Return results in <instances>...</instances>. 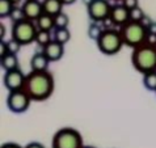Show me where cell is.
I'll return each instance as SVG.
<instances>
[{"mask_svg":"<svg viewBox=\"0 0 156 148\" xmlns=\"http://www.w3.org/2000/svg\"><path fill=\"white\" fill-rule=\"evenodd\" d=\"M55 81L53 73L49 71L43 72H33L30 71L27 75L24 84V90L30 97L32 101H45L54 92Z\"/></svg>","mask_w":156,"mask_h":148,"instance_id":"1","label":"cell"},{"mask_svg":"<svg viewBox=\"0 0 156 148\" xmlns=\"http://www.w3.org/2000/svg\"><path fill=\"white\" fill-rule=\"evenodd\" d=\"M131 63L133 67L142 75L156 71V45L144 43L134 49L131 54Z\"/></svg>","mask_w":156,"mask_h":148,"instance_id":"2","label":"cell"},{"mask_svg":"<svg viewBox=\"0 0 156 148\" xmlns=\"http://www.w3.org/2000/svg\"><path fill=\"white\" fill-rule=\"evenodd\" d=\"M119 33L122 36L123 43L131 49H136L142 45H144L148 37V30L142 23L129 21L122 28H119Z\"/></svg>","mask_w":156,"mask_h":148,"instance_id":"3","label":"cell"},{"mask_svg":"<svg viewBox=\"0 0 156 148\" xmlns=\"http://www.w3.org/2000/svg\"><path fill=\"white\" fill-rule=\"evenodd\" d=\"M97 49L100 53L105 55H115L118 54L122 46L125 45L119 29H104L102 34L97 40Z\"/></svg>","mask_w":156,"mask_h":148,"instance_id":"4","label":"cell"},{"mask_svg":"<svg viewBox=\"0 0 156 148\" xmlns=\"http://www.w3.org/2000/svg\"><path fill=\"white\" fill-rule=\"evenodd\" d=\"M83 136L76 129L63 127L55 132L53 148H83Z\"/></svg>","mask_w":156,"mask_h":148,"instance_id":"5","label":"cell"},{"mask_svg":"<svg viewBox=\"0 0 156 148\" xmlns=\"http://www.w3.org/2000/svg\"><path fill=\"white\" fill-rule=\"evenodd\" d=\"M37 32H38V28L34 24V21L25 19L12 25L11 34L15 41L19 42L21 46H24V45H29V43L36 41Z\"/></svg>","mask_w":156,"mask_h":148,"instance_id":"6","label":"cell"},{"mask_svg":"<svg viewBox=\"0 0 156 148\" xmlns=\"http://www.w3.org/2000/svg\"><path fill=\"white\" fill-rule=\"evenodd\" d=\"M32 100L24 89L9 92L7 96V107L15 114H23L29 109Z\"/></svg>","mask_w":156,"mask_h":148,"instance_id":"7","label":"cell"},{"mask_svg":"<svg viewBox=\"0 0 156 148\" xmlns=\"http://www.w3.org/2000/svg\"><path fill=\"white\" fill-rule=\"evenodd\" d=\"M110 11H112V4L109 0H92L87 5L88 16L93 23L109 20Z\"/></svg>","mask_w":156,"mask_h":148,"instance_id":"8","label":"cell"},{"mask_svg":"<svg viewBox=\"0 0 156 148\" xmlns=\"http://www.w3.org/2000/svg\"><path fill=\"white\" fill-rule=\"evenodd\" d=\"M25 79H27V75H24L23 71L20 68H17L4 73L3 84L9 92H15V90H20L24 88Z\"/></svg>","mask_w":156,"mask_h":148,"instance_id":"9","label":"cell"},{"mask_svg":"<svg viewBox=\"0 0 156 148\" xmlns=\"http://www.w3.org/2000/svg\"><path fill=\"white\" fill-rule=\"evenodd\" d=\"M109 21L113 25H115V26L122 28L125 24H127L130 21V11L122 3L114 4V5H112Z\"/></svg>","mask_w":156,"mask_h":148,"instance_id":"10","label":"cell"},{"mask_svg":"<svg viewBox=\"0 0 156 148\" xmlns=\"http://www.w3.org/2000/svg\"><path fill=\"white\" fill-rule=\"evenodd\" d=\"M21 7H23V11L27 20L37 21L43 15L42 2H40V0H25Z\"/></svg>","mask_w":156,"mask_h":148,"instance_id":"11","label":"cell"},{"mask_svg":"<svg viewBox=\"0 0 156 148\" xmlns=\"http://www.w3.org/2000/svg\"><path fill=\"white\" fill-rule=\"evenodd\" d=\"M42 51H43V54L47 56V59H49L50 62H58L64 55V45L53 40L49 45L43 47Z\"/></svg>","mask_w":156,"mask_h":148,"instance_id":"12","label":"cell"},{"mask_svg":"<svg viewBox=\"0 0 156 148\" xmlns=\"http://www.w3.org/2000/svg\"><path fill=\"white\" fill-rule=\"evenodd\" d=\"M50 64V60L47 59V56L43 54V51L41 53H36L32 59H30V68H32L33 72H43L47 71Z\"/></svg>","mask_w":156,"mask_h":148,"instance_id":"13","label":"cell"},{"mask_svg":"<svg viewBox=\"0 0 156 148\" xmlns=\"http://www.w3.org/2000/svg\"><path fill=\"white\" fill-rule=\"evenodd\" d=\"M42 7H43V13L55 17L59 13H62L63 3L62 0H43Z\"/></svg>","mask_w":156,"mask_h":148,"instance_id":"14","label":"cell"},{"mask_svg":"<svg viewBox=\"0 0 156 148\" xmlns=\"http://www.w3.org/2000/svg\"><path fill=\"white\" fill-rule=\"evenodd\" d=\"M0 63H2V68L5 72L19 68V58L15 54H7L5 56L0 58Z\"/></svg>","mask_w":156,"mask_h":148,"instance_id":"15","label":"cell"},{"mask_svg":"<svg viewBox=\"0 0 156 148\" xmlns=\"http://www.w3.org/2000/svg\"><path fill=\"white\" fill-rule=\"evenodd\" d=\"M36 25L38 30H45V32H51L55 29V23H54V17L49 16L46 13H43L40 19L36 21Z\"/></svg>","mask_w":156,"mask_h":148,"instance_id":"16","label":"cell"},{"mask_svg":"<svg viewBox=\"0 0 156 148\" xmlns=\"http://www.w3.org/2000/svg\"><path fill=\"white\" fill-rule=\"evenodd\" d=\"M142 83L144 85L146 89L151 90V92H156V71L148 72L146 75H143Z\"/></svg>","mask_w":156,"mask_h":148,"instance_id":"17","label":"cell"},{"mask_svg":"<svg viewBox=\"0 0 156 148\" xmlns=\"http://www.w3.org/2000/svg\"><path fill=\"white\" fill-rule=\"evenodd\" d=\"M71 40V32L67 29H55L54 30V41H57L62 45H66V43Z\"/></svg>","mask_w":156,"mask_h":148,"instance_id":"18","label":"cell"},{"mask_svg":"<svg viewBox=\"0 0 156 148\" xmlns=\"http://www.w3.org/2000/svg\"><path fill=\"white\" fill-rule=\"evenodd\" d=\"M13 8H15V4L11 0H0V17L2 19L9 17Z\"/></svg>","mask_w":156,"mask_h":148,"instance_id":"19","label":"cell"},{"mask_svg":"<svg viewBox=\"0 0 156 148\" xmlns=\"http://www.w3.org/2000/svg\"><path fill=\"white\" fill-rule=\"evenodd\" d=\"M53 41L51 40V36H50V32H45V30H38L37 32V36H36V41L40 46H42V49L45 46H47L49 43Z\"/></svg>","mask_w":156,"mask_h":148,"instance_id":"20","label":"cell"},{"mask_svg":"<svg viewBox=\"0 0 156 148\" xmlns=\"http://www.w3.org/2000/svg\"><path fill=\"white\" fill-rule=\"evenodd\" d=\"M54 23H55V29H67L68 24H70V17L64 12H62V13H59L58 16L54 17Z\"/></svg>","mask_w":156,"mask_h":148,"instance_id":"21","label":"cell"},{"mask_svg":"<svg viewBox=\"0 0 156 148\" xmlns=\"http://www.w3.org/2000/svg\"><path fill=\"white\" fill-rule=\"evenodd\" d=\"M104 32V29L100 26V25L97 23H92V24H89V26H88V37L90 38V40H93V41H96L100 38V36Z\"/></svg>","mask_w":156,"mask_h":148,"instance_id":"22","label":"cell"},{"mask_svg":"<svg viewBox=\"0 0 156 148\" xmlns=\"http://www.w3.org/2000/svg\"><path fill=\"white\" fill-rule=\"evenodd\" d=\"M146 17V13L143 12L140 7H136L130 11V21H135V23H142L143 19Z\"/></svg>","mask_w":156,"mask_h":148,"instance_id":"23","label":"cell"},{"mask_svg":"<svg viewBox=\"0 0 156 148\" xmlns=\"http://www.w3.org/2000/svg\"><path fill=\"white\" fill-rule=\"evenodd\" d=\"M9 19L15 23H19L21 20H25V15H24V11H23V7H19V5H15L13 11H12V13L9 16Z\"/></svg>","mask_w":156,"mask_h":148,"instance_id":"24","label":"cell"},{"mask_svg":"<svg viewBox=\"0 0 156 148\" xmlns=\"http://www.w3.org/2000/svg\"><path fill=\"white\" fill-rule=\"evenodd\" d=\"M7 42V47H8V53L9 54H15L17 55L19 54V51L21 49V45L17 41H15L13 38H11L9 41H5Z\"/></svg>","mask_w":156,"mask_h":148,"instance_id":"25","label":"cell"},{"mask_svg":"<svg viewBox=\"0 0 156 148\" xmlns=\"http://www.w3.org/2000/svg\"><path fill=\"white\" fill-rule=\"evenodd\" d=\"M121 3H122L129 11H131V9H134V8L139 7V3H138V0H122Z\"/></svg>","mask_w":156,"mask_h":148,"instance_id":"26","label":"cell"},{"mask_svg":"<svg viewBox=\"0 0 156 148\" xmlns=\"http://www.w3.org/2000/svg\"><path fill=\"white\" fill-rule=\"evenodd\" d=\"M8 53V47H7V42L5 41H2L0 43V58H3V56H5Z\"/></svg>","mask_w":156,"mask_h":148,"instance_id":"27","label":"cell"},{"mask_svg":"<svg viewBox=\"0 0 156 148\" xmlns=\"http://www.w3.org/2000/svg\"><path fill=\"white\" fill-rule=\"evenodd\" d=\"M25 148H45V147L38 142H32V143H28V144L25 146Z\"/></svg>","mask_w":156,"mask_h":148,"instance_id":"28","label":"cell"},{"mask_svg":"<svg viewBox=\"0 0 156 148\" xmlns=\"http://www.w3.org/2000/svg\"><path fill=\"white\" fill-rule=\"evenodd\" d=\"M0 148H23V147L19 146L17 143H12V142H9V143H4V144L0 147Z\"/></svg>","mask_w":156,"mask_h":148,"instance_id":"29","label":"cell"},{"mask_svg":"<svg viewBox=\"0 0 156 148\" xmlns=\"http://www.w3.org/2000/svg\"><path fill=\"white\" fill-rule=\"evenodd\" d=\"M147 30H148V34H152V36H156V23H155V21L150 25L148 29H147Z\"/></svg>","mask_w":156,"mask_h":148,"instance_id":"30","label":"cell"},{"mask_svg":"<svg viewBox=\"0 0 156 148\" xmlns=\"http://www.w3.org/2000/svg\"><path fill=\"white\" fill-rule=\"evenodd\" d=\"M152 23H154V21L151 20V19H150V17L147 16V15H146V17H144V19H143V21H142V24L144 25V26H146L147 29H148V26H150V25L152 24Z\"/></svg>","mask_w":156,"mask_h":148,"instance_id":"31","label":"cell"},{"mask_svg":"<svg viewBox=\"0 0 156 148\" xmlns=\"http://www.w3.org/2000/svg\"><path fill=\"white\" fill-rule=\"evenodd\" d=\"M76 0H62V3H63V5H71V4H73Z\"/></svg>","mask_w":156,"mask_h":148,"instance_id":"32","label":"cell"},{"mask_svg":"<svg viewBox=\"0 0 156 148\" xmlns=\"http://www.w3.org/2000/svg\"><path fill=\"white\" fill-rule=\"evenodd\" d=\"M4 36H5V26L2 25V41H5L4 40Z\"/></svg>","mask_w":156,"mask_h":148,"instance_id":"33","label":"cell"},{"mask_svg":"<svg viewBox=\"0 0 156 148\" xmlns=\"http://www.w3.org/2000/svg\"><path fill=\"white\" fill-rule=\"evenodd\" d=\"M11 2H12V3H13V4H15V5H17V4H20L21 2H23V0H11Z\"/></svg>","mask_w":156,"mask_h":148,"instance_id":"34","label":"cell"},{"mask_svg":"<svg viewBox=\"0 0 156 148\" xmlns=\"http://www.w3.org/2000/svg\"><path fill=\"white\" fill-rule=\"evenodd\" d=\"M92 2V0H84V3H85V5H88V4Z\"/></svg>","mask_w":156,"mask_h":148,"instance_id":"35","label":"cell"},{"mask_svg":"<svg viewBox=\"0 0 156 148\" xmlns=\"http://www.w3.org/2000/svg\"><path fill=\"white\" fill-rule=\"evenodd\" d=\"M83 148H96V147H90V146H84Z\"/></svg>","mask_w":156,"mask_h":148,"instance_id":"36","label":"cell"},{"mask_svg":"<svg viewBox=\"0 0 156 148\" xmlns=\"http://www.w3.org/2000/svg\"><path fill=\"white\" fill-rule=\"evenodd\" d=\"M115 2H122V0H115Z\"/></svg>","mask_w":156,"mask_h":148,"instance_id":"37","label":"cell"},{"mask_svg":"<svg viewBox=\"0 0 156 148\" xmlns=\"http://www.w3.org/2000/svg\"><path fill=\"white\" fill-rule=\"evenodd\" d=\"M155 93H156V92H155Z\"/></svg>","mask_w":156,"mask_h":148,"instance_id":"38","label":"cell"}]
</instances>
